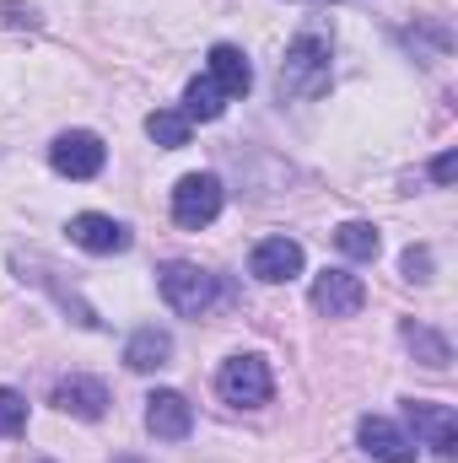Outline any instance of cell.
<instances>
[{
  "instance_id": "obj_14",
  "label": "cell",
  "mask_w": 458,
  "mask_h": 463,
  "mask_svg": "<svg viewBox=\"0 0 458 463\" xmlns=\"http://www.w3.org/2000/svg\"><path fill=\"white\" fill-rule=\"evenodd\" d=\"M173 361V335L167 329H135L129 345H124V366L129 372H157Z\"/></svg>"
},
{
  "instance_id": "obj_15",
  "label": "cell",
  "mask_w": 458,
  "mask_h": 463,
  "mask_svg": "<svg viewBox=\"0 0 458 463\" xmlns=\"http://www.w3.org/2000/svg\"><path fill=\"white\" fill-rule=\"evenodd\" d=\"M222 109H227V92H222L211 76H195V81L184 87V109H178V114L189 118V124H195V118L211 124V118H222Z\"/></svg>"
},
{
  "instance_id": "obj_3",
  "label": "cell",
  "mask_w": 458,
  "mask_h": 463,
  "mask_svg": "<svg viewBox=\"0 0 458 463\" xmlns=\"http://www.w3.org/2000/svg\"><path fill=\"white\" fill-rule=\"evenodd\" d=\"M222 178L216 173H184L178 178V189H173V222L184 232H200L211 227L216 216H222Z\"/></svg>"
},
{
  "instance_id": "obj_18",
  "label": "cell",
  "mask_w": 458,
  "mask_h": 463,
  "mask_svg": "<svg viewBox=\"0 0 458 463\" xmlns=\"http://www.w3.org/2000/svg\"><path fill=\"white\" fill-rule=\"evenodd\" d=\"M405 340L421 350V355H426V366H437V372H443V366H448V355H453L443 335H432V329H421V324H405Z\"/></svg>"
},
{
  "instance_id": "obj_19",
  "label": "cell",
  "mask_w": 458,
  "mask_h": 463,
  "mask_svg": "<svg viewBox=\"0 0 458 463\" xmlns=\"http://www.w3.org/2000/svg\"><path fill=\"white\" fill-rule=\"evenodd\" d=\"M27 431V399L16 388H0V437H22Z\"/></svg>"
},
{
  "instance_id": "obj_9",
  "label": "cell",
  "mask_w": 458,
  "mask_h": 463,
  "mask_svg": "<svg viewBox=\"0 0 458 463\" xmlns=\"http://www.w3.org/2000/svg\"><path fill=\"white\" fill-rule=\"evenodd\" d=\"M248 269H253V280H264V286H281V280L302 275V242H291V237H264V242L253 248Z\"/></svg>"
},
{
  "instance_id": "obj_4",
  "label": "cell",
  "mask_w": 458,
  "mask_h": 463,
  "mask_svg": "<svg viewBox=\"0 0 458 463\" xmlns=\"http://www.w3.org/2000/svg\"><path fill=\"white\" fill-rule=\"evenodd\" d=\"M216 388H222V399L237 404V410H253V404H270V366H264V355H232L222 361V372H216Z\"/></svg>"
},
{
  "instance_id": "obj_1",
  "label": "cell",
  "mask_w": 458,
  "mask_h": 463,
  "mask_svg": "<svg viewBox=\"0 0 458 463\" xmlns=\"http://www.w3.org/2000/svg\"><path fill=\"white\" fill-rule=\"evenodd\" d=\"M329 92V33L302 27L281 60V98H324Z\"/></svg>"
},
{
  "instance_id": "obj_8",
  "label": "cell",
  "mask_w": 458,
  "mask_h": 463,
  "mask_svg": "<svg viewBox=\"0 0 458 463\" xmlns=\"http://www.w3.org/2000/svg\"><path fill=\"white\" fill-rule=\"evenodd\" d=\"M146 431H151L157 442H184V437L195 431V404H189L184 393H173V388H157V393L146 399Z\"/></svg>"
},
{
  "instance_id": "obj_2",
  "label": "cell",
  "mask_w": 458,
  "mask_h": 463,
  "mask_svg": "<svg viewBox=\"0 0 458 463\" xmlns=\"http://www.w3.org/2000/svg\"><path fill=\"white\" fill-rule=\"evenodd\" d=\"M222 297V280L200 264H162V302L184 318H205Z\"/></svg>"
},
{
  "instance_id": "obj_5",
  "label": "cell",
  "mask_w": 458,
  "mask_h": 463,
  "mask_svg": "<svg viewBox=\"0 0 458 463\" xmlns=\"http://www.w3.org/2000/svg\"><path fill=\"white\" fill-rule=\"evenodd\" d=\"M49 162H54L60 178H98L103 162H109V151H103V140H98L92 129H65V135L49 146Z\"/></svg>"
},
{
  "instance_id": "obj_7",
  "label": "cell",
  "mask_w": 458,
  "mask_h": 463,
  "mask_svg": "<svg viewBox=\"0 0 458 463\" xmlns=\"http://www.w3.org/2000/svg\"><path fill=\"white\" fill-rule=\"evenodd\" d=\"M313 307H319L324 318H356V313L367 307L361 275H350V269H324V275L313 280Z\"/></svg>"
},
{
  "instance_id": "obj_10",
  "label": "cell",
  "mask_w": 458,
  "mask_h": 463,
  "mask_svg": "<svg viewBox=\"0 0 458 463\" xmlns=\"http://www.w3.org/2000/svg\"><path fill=\"white\" fill-rule=\"evenodd\" d=\"M356 437H361V448L377 463H415V442H410L394 420H383V415H361Z\"/></svg>"
},
{
  "instance_id": "obj_6",
  "label": "cell",
  "mask_w": 458,
  "mask_h": 463,
  "mask_svg": "<svg viewBox=\"0 0 458 463\" xmlns=\"http://www.w3.org/2000/svg\"><path fill=\"white\" fill-rule=\"evenodd\" d=\"M405 415H410V426H415V437L437 453V458L448 463L458 453V415L448 404H432V399H410L405 404Z\"/></svg>"
},
{
  "instance_id": "obj_11",
  "label": "cell",
  "mask_w": 458,
  "mask_h": 463,
  "mask_svg": "<svg viewBox=\"0 0 458 463\" xmlns=\"http://www.w3.org/2000/svg\"><path fill=\"white\" fill-rule=\"evenodd\" d=\"M71 242L87 248V253H124L129 248V227L114 216H71Z\"/></svg>"
},
{
  "instance_id": "obj_17",
  "label": "cell",
  "mask_w": 458,
  "mask_h": 463,
  "mask_svg": "<svg viewBox=\"0 0 458 463\" xmlns=\"http://www.w3.org/2000/svg\"><path fill=\"white\" fill-rule=\"evenodd\" d=\"M335 248H340L345 259H377V227L372 222H345L340 232H335Z\"/></svg>"
},
{
  "instance_id": "obj_20",
  "label": "cell",
  "mask_w": 458,
  "mask_h": 463,
  "mask_svg": "<svg viewBox=\"0 0 458 463\" xmlns=\"http://www.w3.org/2000/svg\"><path fill=\"white\" fill-rule=\"evenodd\" d=\"M405 275H410V280H432V253H426V248H410V253H405Z\"/></svg>"
},
{
  "instance_id": "obj_16",
  "label": "cell",
  "mask_w": 458,
  "mask_h": 463,
  "mask_svg": "<svg viewBox=\"0 0 458 463\" xmlns=\"http://www.w3.org/2000/svg\"><path fill=\"white\" fill-rule=\"evenodd\" d=\"M189 118L178 114V109H157V114H146V135L157 140V146H167V151H178V146H189Z\"/></svg>"
},
{
  "instance_id": "obj_21",
  "label": "cell",
  "mask_w": 458,
  "mask_h": 463,
  "mask_svg": "<svg viewBox=\"0 0 458 463\" xmlns=\"http://www.w3.org/2000/svg\"><path fill=\"white\" fill-rule=\"evenodd\" d=\"M432 178H437V184H453V178H458V156H453V151H443V156L432 162Z\"/></svg>"
},
{
  "instance_id": "obj_12",
  "label": "cell",
  "mask_w": 458,
  "mask_h": 463,
  "mask_svg": "<svg viewBox=\"0 0 458 463\" xmlns=\"http://www.w3.org/2000/svg\"><path fill=\"white\" fill-rule=\"evenodd\" d=\"M54 404H60L65 415L103 420V410H109V388H103L98 377H65V383L54 388Z\"/></svg>"
},
{
  "instance_id": "obj_13",
  "label": "cell",
  "mask_w": 458,
  "mask_h": 463,
  "mask_svg": "<svg viewBox=\"0 0 458 463\" xmlns=\"http://www.w3.org/2000/svg\"><path fill=\"white\" fill-rule=\"evenodd\" d=\"M211 81H216L227 98H243V92L253 87V65H248V54H243L237 43H216V49H211Z\"/></svg>"
}]
</instances>
